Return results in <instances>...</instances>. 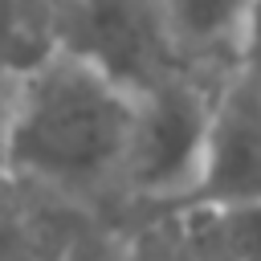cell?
<instances>
[{"label":"cell","instance_id":"obj_1","mask_svg":"<svg viewBox=\"0 0 261 261\" xmlns=\"http://www.w3.org/2000/svg\"><path fill=\"white\" fill-rule=\"evenodd\" d=\"M135 90L69 45L20 73L12 179L53 200H118Z\"/></svg>","mask_w":261,"mask_h":261},{"label":"cell","instance_id":"obj_2","mask_svg":"<svg viewBox=\"0 0 261 261\" xmlns=\"http://www.w3.org/2000/svg\"><path fill=\"white\" fill-rule=\"evenodd\" d=\"M224 77L196 65H175L135 90V118L118 184V200L126 208L155 216L192 196L204 171L216 90Z\"/></svg>","mask_w":261,"mask_h":261},{"label":"cell","instance_id":"obj_3","mask_svg":"<svg viewBox=\"0 0 261 261\" xmlns=\"http://www.w3.org/2000/svg\"><path fill=\"white\" fill-rule=\"evenodd\" d=\"M53 29L61 45L102 65L126 90L188 65L159 0H53Z\"/></svg>","mask_w":261,"mask_h":261},{"label":"cell","instance_id":"obj_4","mask_svg":"<svg viewBox=\"0 0 261 261\" xmlns=\"http://www.w3.org/2000/svg\"><path fill=\"white\" fill-rule=\"evenodd\" d=\"M237 200H261V82H253L232 65L216 90L200 184L179 208L237 204Z\"/></svg>","mask_w":261,"mask_h":261},{"label":"cell","instance_id":"obj_5","mask_svg":"<svg viewBox=\"0 0 261 261\" xmlns=\"http://www.w3.org/2000/svg\"><path fill=\"white\" fill-rule=\"evenodd\" d=\"M175 49L188 65L208 73H228L237 65V37L249 0H159Z\"/></svg>","mask_w":261,"mask_h":261},{"label":"cell","instance_id":"obj_6","mask_svg":"<svg viewBox=\"0 0 261 261\" xmlns=\"http://www.w3.org/2000/svg\"><path fill=\"white\" fill-rule=\"evenodd\" d=\"M204 261H261V200L175 208Z\"/></svg>","mask_w":261,"mask_h":261},{"label":"cell","instance_id":"obj_7","mask_svg":"<svg viewBox=\"0 0 261 261\" xmlns=\"http://www.w3.org/2000/svg\"><path fill=\"white\" fill-rule=\"evenodd\" d=\"M53 45V0H0V65L24 73Z\"/></svg>","mask_w":261,"mask_h":261},{"label":"cell","instance_id":"obj_8","mask_svg":"<svg viewBox=\"0 0 261 261\" xmlns=\"http://www.w3.org/2000/svg\"><path fill=\"white\" fill-rule=\"evenodd\" d=\"M126 261H204V257L188 241L175 212H155L143 216L135 241H126Z\"/></svg>","mask_w":261,"mask_h":261},{"label":"cell","instance_id":"obj_9","mask_svg":"<svg viewBox=\"0 0 261 261\" xmlns=\"http://www.w3.org/2000/svg\"><path fill=\"white\" fill-rule=\"evenodd\" d=\"M65 245L49 249L45 237H41V224L16 200H8L4 188H0V261H57Z\"/></svg>","mask_w":261,"mask_h":261},{"label":"cell","instance_id":"obj_10","mask_svg":"<svg viewBox=\"0 0 261 261\" xmlns=\"http://www.w3.org/2000/svg\"><path fill=\"white\" fill-rule=\"evenodd\" d=\"M16 98H20V69L0 65V188L12 179V126H16Z\"/></svg>","mask_w":261,"mask_h":261},{"label":"cell","instance_id":"obj_11","mask_svg":"<svg viewBox=\"0 0 261 261\" xmlns=\"http://www.w3.org/2000/svg\"><path fill=\"white\" fill-rule=\"evenodd\" d=\"M237 69L261 82V0H249L241 37H237Z\"/></svg>","mask_w":261,"mask_h":261},{"label":"cell","instance_id":"obj_12","mask_svg":"<svg viewBox=\"0 0 261 261\" xmlns=\"http://www.w3.org/2000/svg\"><path fill=\"white\" fill-rule=\"evenodd\" d=\"M57 261H126V245H118L110 237L77 232V237H69V245L61 249Z\"/></svg>","mask_w":261,"mask_h":261}]
</instances>
